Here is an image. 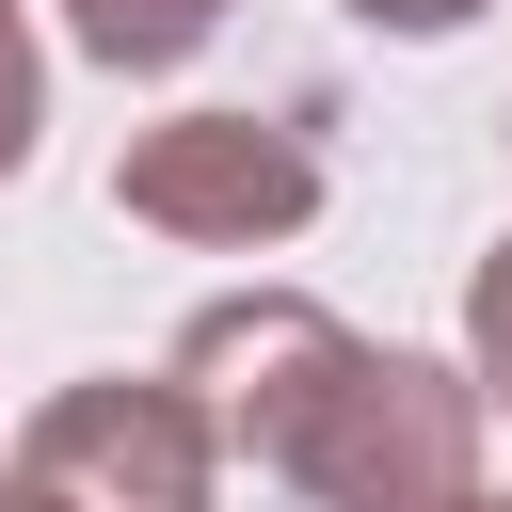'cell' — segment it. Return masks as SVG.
Wrapping results in <instances>:
<instances>
[{"mask_svg": "<svg viewBox=\"0 0 512 512\" xmlns=\"http://www.w3.org/2000/svg\"><path fill=\"white\" fill-rule=\"evenodd\" d=\"M176 384L208 400L224 464H256L304 512H480V384L432 352L352 336L304 288H224L176 336Z\"/></svg>", "mask_w": 512, "mask_h": 512, "instance_id": "1", "label": "cell"}, {"mask_svg": "<svg viewBox=\"0 0 512 512\" xmlns=\"http://www.w3.org/2000/svg\"><path fill=\"white\" fill-rule=\"evenodd\" d=\"M112 208L192 240V256H272L320 224V144L288 112H160V128H128Z\"/></svg>", "mask_w": 512, "mask_h": 512, "instance_id": "2", "label": "cell"}, {"mask_svg": "<svg viewBox=\"0 0 512 512\" xmlns=\"http://www.w3.org/2000/svg\"><path fill=\"white\" fill-rule=\"evenodd\" d=\"M16 480H48L64 512H208L224 496V432L176 368H96L64 400H32Z\"/></svg>", "mask_w": 512, "mask_h": 512, "instance_id": "3", "label": "cell"}, {"mask_svg": "<svg viewBox=\"0 0 512 512\" xmlns=\"http://www.w3.org/2000/svg\"><path fill=\"white\" fill-rule=\"evenodd\" d=\"M64 32H80L112 80H176V64L224 32V0H64Z\"/></svg>", "mask_w": 512, "mask_h": 512, "instance_id": "4", "label": "cell"}, {"mask_svg": "<svg viewBox=\"0 0 512 512\" xmlns=\"http://www.w3.org/2000/svg\"><path fill=\"white\" fill-rule=\"evenodd\" d=\"M464 384H480V416H512V240L464 272Z\"/></svg>", "mask_w": 512, "mask_h": 512, "instance_id": "5", "label": "cell"}, {"mask_svg": "<svg viewBox=\"0 0 512 512\" xmlns=\"http://www.w3.org/2000/svg\"><path fill=\"white\" fill-rule=\"evenodd\" d=\"M32 144H48V48H32V16L0 0V176H32Z\"/></svg>", "mask_w": 512, "mask_h": 512, "instance_id": "6", "label": "cell"}, {"mask_svg": "<svg viewBox=\"0 0 512 512\" xmlns=\"http://www.w3.org/2000/svg\"><path fill=\"white\" fill-rule=\"evenodd\" d=\"M336 16H368V32H416V48H432V32H464V16H496V0H336Z\"/></svg>", "mask_w": 512, "mask_h": 512, "instance_id": "7", "label": "cell"}, {"mask_svg": "<svg viewBox=\"0 0 512 512\" xmlns=\"http://www.w3.org/2000/svg\"><path fill=\"white\" fill-rule=\"evenodd\" d=\"M0 512H64V496H48V480H16V464H0Z\"/></svg>", "mask_w": 512, "mask_h": 512, "instance_id": "8", "label": "cell"}, {"mask_svg": "<svg viewBox=\"0 0 512 512\" xmlns=\"http://www.w3.org/2000/svg\"><path fill=\"white\" fill-rule=\"evenodd\" d=\"M480 512H512V496H480Z\"/></svg>", "mask_w": 512, "mask_h": 512, "instance_id": "9", "label": "cell"}]
</instances>
